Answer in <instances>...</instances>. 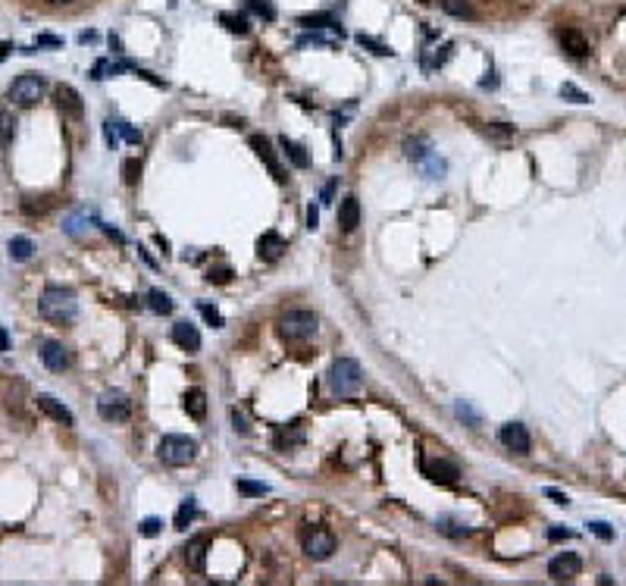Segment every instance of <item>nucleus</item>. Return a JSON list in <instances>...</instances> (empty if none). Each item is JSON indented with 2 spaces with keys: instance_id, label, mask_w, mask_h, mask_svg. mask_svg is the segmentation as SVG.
Masks as SVG:
<instances>
[{
  "instance_id": "32",
  "label": "nucleus",
  "mask_w": 626,
  "mask_h": 586,
  "mask_svg": "<svg viewBox=\"0 0 626 586\" xmlns=\"http://www.w3.org/2000/svg\"><path fill=\"white\" fill-rule=\"evenodd\" d=\"M220 23L229 28L232 35H247V19H244V16H235V13H223Z\"/></svg>"
},
{
  "instance_id": "37",
  "label": "nucleus",
  "mask_w": 626,
  "mask_h": 586,
  "mask_svg": "<svg viewBox=\"0 0 626 586\" xmlns=\"http://www.w3.org/2000/svg\"><path fill=\"white\" fill-rule=\"evenodd\" d=\"M560 98L573 100V104H589V100H592L586 91H579L577 85H570V82H564V85H560Z\"/></svg>"
},
{
  "instance_id": "17",
  "label": "nucleus",
  "mask_w": 626,
  "mask_h": 586,
  "mask_svg": "<svg viewBox=\"0 0 626 586\" xmlns=\"http://www.w3.org/2000/svg\"><path fill=\"white\" fill-rule=\"evenodd\" d=\"M338 226L345 229V233H354V229L360 226V201L354 198V194H348L338 204Z\"/></svg>"
},
{
  "instance_id": "18",
  "label": "nucleus",
  "mask_w": 626,
  "mask_h": 586,
  "mask_svg": "<svg viewBox=\"0 0 626 586\" xmlns=\"http://www.w3.org/2000/svg\"><path fill=\"white\" fill-rule=\"evenodd\" d=\"M35 402H38V408L45 411L47 417H54L57 423H63V426H72V423H76V417H72V411L66 408V404H60V402H57L54 395H38V399H35Z\"/></svg>"
},
{
  "instance_id": "33",
  "label": "nucleus",
  "mask_w": 626,
  "mask_h": 586,
  "mask_svg": "<svg viewBox=\"0 0 626 586\" xmlns=\"http://www.w3.org/2000/svg\"><path fill=\"white\" fill-rule=\"evenodd\" d=\"M138 176H141V160H138V157H129V160L122 163V182L138 185Z\"/></svg>"
},
{
  "instance_id": "35",
  "label": "nucleus",
  "mask_w": 626,
  "mask_h": 586,
  "mask_svg": "<svg viewBox=\"0 0 626 586\" xmlns=\"http://www.w3.org/2000/svg\"><path fill=\"white\" fill-rule=\"evenodd\" d=\"M116 122V132L122 135V139H126L129 144H141L144 141V135H141V129H132L129 126V122H122V119H113Z\"/></svg>"
},
{
  "instance_id": "6",
  "label": "nucleus",
  "mask_w": 626,
  "mask_h": 586,
  "mask_svg": "<svg viewBox=\"0 0 626 586\" xmlns=\"http://www.w3.org/2000/svg\"><path fill=\"white\" fill-rule=\"evenodd\" d=\"M301 546H304V555H307V558L326 561L336 552V537H332V530H326V527H307V530L301 533Z\"/></svg>"
},
{
  "instance_id": "52",
  "label": "nucleus",
  "mask_w": 626,
  "mask_h": 586,
  "mask_svg": "<svg viewBox=\"0 0 626 586\" xmlns=\"http://www.w3.org/2000/svg\"><path fill=\"white\" fill-rule=\"evenodd\" d=\"M47 4H54V6H63V4H76V0H47Z\"/></svg>"
},
{
  "instance_id": "49",
  "label": "nucleus",
  "mask_w": 626,
  "mask_h": 586,
  "mask_svg": "<svg viewBox=\"0 0 626 586\" xmlns=\"http://www.w3.org/2000/svg\"><path fill=\"white\" fill-rule=\"evenodd\" d=\"M548 539H555V542L557 539H570V530H557V527H555V530L548 533Z\"/></svg>"
},
{
  "instance_id": "7",
  "label": "nucleus",
  "mask_w": 626,
  "mask_h": 586,
  "mask_svg": "<svg viewBox=\"0 0 626 586\" xmlns=\"http://www.w3.org/2000/svg\"><path fill=\"white\" fill-rule=\"evenodd\" d=\"M98 414L104 417V421H110V423H126L129 417H132V402H129L126 392L110 389V392H104L98 399Z\"/></svg>"
},
{
  "instance_id": "26",
  "label": "nucleus",
  "mask_w": 626,
  "mask_h": 586,
  "mask_svg": "<svg viewBox=\"0 0 626 586\" xmlns=\"http://www.w3.org/2000/svg\"><path fill=\"white\" fill-rule=\"evenodd\" d=\"M194 517H198V505H194V498H185L176 511V530H188V524Z\"/></svg>"
},
{
  "instance_id": "5",
  "label": "nucleus",
  "mask_w": 626,
  "mask_h": 586,
  "mask_svg": "<svg viewBox=\"0 0 626 586\" xmlns=\"http://www.w3.org/2000/svg\"><path fill=\"white\" fill-rule=\"evenodd\" d=\"M45 91H47V78L41 76V72H23V76L10 85V100L16 107H32L45 98Z\"/></svg>"
},
{
  "instance_id": "51",
  "label": "nucleus",
  "mask_w": 626,
  "mask_h": 586,
  "mask_svg": "<svg viewBox=\"0 0 626 586\" xmlns=\"http://www.w3.org/2000/svg\"><path fill=\"white\" fill-rule=\"evenodd\" d=\"M6 54H10V45L4 41V45H0V60H6Z\"/></svg>"
},
{
  "instance_id": "30",
  "label": "nucleus",
  "mask_w": 626,
  "mask_h": 586,
  "mask_svg": "<svg viewBox=\"0 0 626 586\" xmlns=\"http://www.w3.org/2000/svg\"><path fill=\"white\" fill-rule=\"evenodd\" d=\"M198 310H201V317H203V320H207L213 329H223V327H225L223 314H220V310H216L213 305H207V301H198Z\"/></svg>"
},
{
  "instance_id": "34",
  "label": "nucleus",
  "mask_w": 626,
  "mask_h": 586,
  "mask_svg": "<svg viewBox=\"0 0 626 586\" xmlns=\"http://www.w3.org/2000/svg\"><path fill=\"white\" fill-rule=\"evenodd\" d=\"M485 135H489L492 141H507V139H514V126H507V122H492V126H485Z\"/></svg>"
},
{
  "instance_id": "3",
  "label": "nucleus",
  "mask_w": 626,
  "mask_h": 586,
  "mask_svg": "<svg viewBox=\"0 0 626 586\" xmlns=\"http://www.w3.org/2000/svg\"><path fill=\"white\" fill-rule=\"evenodd\" d=\"M363 386V370L354 358H338L336 364L329 367V389L338 399H348V395H358Z\"/></svg>"
},
{
  "instance_id": "24",
  "label": "nucleus",
  "mask_w": 626,
  "mask_h": 586,
  "mask_svg": "<svg viewBox=\"0 0 626 586\" xmlns=\"http://www.w3.org/2000/svg\"><path fill=\"white\" fill-rule=\"evenodd\" d=\"M442 10L454 19H476V10H473L467 0H442Z\"/></svg>"
},
{
  "instance_id": "46",
  "label": "nucleus",
  "mask_w": 626,
  "mask_h": 586,
  "mask_svg": "<svg viewBox=\"0 0 626 586\" xmlns=\"http://www.w3.org/2000/svg\"><path fill=\"white\" fill-rule=\"evenodd\" d=\"M545 496H548V498H555L557 505H567V502H570V498H567L564 493H557V489H545Z\"/></svg>"
},
{
  "instance_id": "20",
  "label": "nucleus",
  "mask_w": 626,
  "mask_h": 586,
  "mask_svg": "<svg viewBox=\"0 0 626 586\" xmlns=\"http://www.w3.org/2000/svg\"><path fill=\"white\" fill-rule=\"evenodd\" d=\"M279 144H282V154L288 157V163L295 166V170H307V166H310V157H307V151H304V148H301V144H297V141H291L288 135H282V139H279Z\"/></svg>"
},
{
  "instance_id": "16",
  "label": "nucleus",
  "mask_w": 626,
  "mask_h": 586,
  "mask_svg": "<svg viewBox=\"0 0 626 586\" xmlns=\"http://www.w3.org/2000/svg\"><path fill=\"white\" fill-rule=\"evenodd\" d=\"M560 47H564L570 57H577V60L579 57H589V50H592L589 47V38L579 32V28H564V32H560Z\"/></svg>"
},
{
  "instance_id": "28",
  "label": "nucleus",
  "mask_w": 626,
  "mask_h": 586,
  "mask_svg": "<svg viewBox=\"0 0 626 586\" xmlns=\"http://www.w3.org/2000/svg\"><path fill=\"white\" fill-rule=\"evenodd\" d=\"M404 154L411 157V160L423 163L426 157H429V151H426V139H407V141H404Z\"/></svg>"
},
{
  "instance_id": "25",
  "label": "nucleus",
  "mask_w": 626,
  "mask_h": 586,
  "mask_svg": "<svg viewBox=\"0 0 626 586\" xmlns=\"http://www.w3.org/2000/svg\"><path fill=\"white\" fill-rule=\"evenodd\" d=\"M13 139H16V117L10 110H0V148L13 144Z\"/></svg>"
},
{
  "instance_id": "27",
  "label": "nucleus",
  "mask_w": 626,
  "mask_h": 586,
  "mask_svg": "<svg viewBox=\"0 0 626 586\" xmlns=\"http://www.w3.org/2000/svg\"><path fill=\"white\" fill-rule=\"evenodd\" d=\"M235 489L242 496H247V498H257V496H266L269 493V486L266 483H257V480H247V476H238L235 480Z\"/></svg>"
},
{
  "instance_id": "15",
  "label": "nucleus",
  "mask_w": 626,
  "mask_h": 586,
  "mask_svg": "<svg viewBox=\"0 0 626 586\" xmlns=\"http://www.w3.org/2000/svg\"><path fill=\"white\" fill-rule=\"evenodd\" d=\"M172 342H176L182 351L194 354V351H201V332H198V327H191L188 320H182V323L172 327Z\"/></svg>"
},
{
  "instance_id": "45",
  "label": "nucleus",
  "mask_w": 626,
  "mask_h": 586,
  "mask_svg": "<svg viewBox=\"0 0 626 586\" xmlns=\"http://www.w3.org/2000/svg\"><path fill=\"white\" fill-rule=\"evenodd\" d=\"M38 47H60V38H54V35H38Z\"/></svg>"
},
{
  "instance_id": "31",
  "label": "nucleus",
  "mask_w": 626,
  "mask_h": 586,
  "mask_svg": "<svg viewBox=\"0 0 626 586\" xmlns=\"http://www.w3.org/2000/svg\"><path fill=\"white\" fill-rule=\"evenodd\" d=\"M297 23H301V25H310V28H338V23L329 16V13H317V16H301Z\"/></svg>"
},
{
  "instance_id": "1",
  "label": "nucleus",
  "mask_w": 626,
  "mask_h": 586,
  "mask_svg": "<svg viewBox=\"0 0 626 586\" xmlns=\"http://www.w3.org/2000/svg\"><path fill=\"white\" fill-rule=\"evenodd\" d=\"M38 310H41L45 320L57 323V327H66V323H72L78 317V301H76V295H72L69 288L50 286V288H45V295H41Z\"/></svg>"
},
{
  "instance_id": "43",
  "label": "nucleus",
  "mask_w": 626,
  "mask_h": 586,
  "mask_svg": "<svg viewBox=\"0 0 626 586\" xmlns=\"http://www.w3.org/2000/svg\"><path fill=\"white\" fill-rule=\"evenodd\" d=\"M457 417H467V421H470L473 426H479V417L473 414V411L467 408V404H457Z\"/></svg>"
},
{
  "instance_id": "12",
  "label": "nucleus",
  "mask_w": 626,
  "mask_h": 586,
  "mask_svg": "<svg viewBox=\"0 0 626 586\" xmlns=\"http://www.w3.org/2000/svg\"><path fill=\"white\" fill-rule=\"evenodd\" d=\"M41 361H45L47 370L63 373V370H66V367L72 364V354H69V348H66L63 342H57V339H47V342L41 345Z\"/></svg>"
},
{
  "instance_id": "23",
  "label": "nucleus",
  "mask_w": 626,
  "mask_h": 586,
  "mask_svg": "<svg viewBox=\"0 0 626 586\" xmlns=\"http://www.w3.org/2000/svg\"><path fill=\"white\" fill-rule=\"evenodd\" d=\"M148 307L154 310V314H163V317H166V314H172V307H176V305H172V298H170L166 292H160V288H150V292H148Z\"/></svg>"
},
{
  "instance_id": "29",
  "label": "nucleus",
  "mask_w": 626,
  "mask_h": 586,
  "mask_svg": "<svg viewBox=\"0 0 626 586\" xmlns=\"http://www.w3.org/2000/svg\"><path fill=\"white\" fill-rule=\"evenodd\" d=\"M297 443H304V430H301V423H291V433L288 430H282L279 436H276V445L279 448H291V445H297Z\"/></svg>"
},
{
  "instance_id": "48",
  "label": "nucleus",
  "mask_w": 626,
  "mask_h": 586,
  "mask_svg": "<svg viewBox=\"0 0 626 586\" xmlns=\"http://www.w3.org/2000/svg\"><path fill=\"white\" fill-rule=\"evenodd\" d=\"M232 421H235V430H238V433H247V426H244V417L238 414V411H232Z\"/></svg>"
},
{
  "instance_id": "42",
  "label": "nucleus",
  "mask_w": 626,
  "mask_h": 586,
  "mask_svg": "<svg viewBox=\"0 0 626 586\" xmlns=\"http://www.w3.org/2000/svg\"><path fill=\"white\" fill-rule=\"evenodd\" d=\"M63 229H66L69 235H82V216H69L66 226H63Z\"/></svg>"
},
{
  "instance_id": "14",
  "label": "nucleus",
  "mask_w": 626,
  "mask_h": 586,
  "mask_svg": "<svg viewBox=\"0 0 626 586\" xmlns=\"http://www.w3.org/2000/svg\"><path fill=\"white\" fill-rule=\"evenodd\" d=\"M282 251H288V242L282 238L279 233H264L260 235V242H257V257L260 260H266V264H273V260H279L282 257Z\"/></svg>"
},
{
  "instance_id": "21",
  "label": "nucleus",
  "mask_w": 626,
  "mask_h": 586,
  "mask_svg": "<svg viewBox=\"0 0 626 586\" xmlns=\"http://www.w3.org/2000/svg\"><path fill=\"white\" fill-rule=\"evenodd\" d=\"M185 411L191 421H203L207 417V392L203 389H188L185 392Z\"/></svg>"
},
{
  "instance_id": "9",
  "label": "nucleus",
  "mask_w": 626,
  "mask_h": 586,
  "mask_svg": "<svg viewBox=\"0 0 626 586\" xmlns=\"http://www.w3.org/2000/svg\"><path fill=\"white\" fill-rule=\"evenodd\" d=\"M498 439H501V445L511 448L514 455H529V448H533V439H529L526 426L516 423V421L501 426V430H498Z\"/></svg>"
},
{
  "instance_id": "47",
  "label": "nucleus",
  "mask_w": 626,
  "mask_h": 586,
  "mask_svg": "<svg viewBox=\"0 0 626 586\" xmlns=\"http://www.w3.org/2000/svg\"><path fill=\"white\" fill-rule=\"evenodd\" d=\"M6 348H10V332H6L4 327H0V354H4Z\"/></svg>"
},
{
  "instance_id": "11",
  "label": "nucleus",
  "mask_w": 626,
  "mask_h": 586,
  "mask_svg": "<svg viewBox=\"0 0 626 586\" xmlns=\"http://www.w3.org/2000/svg\"><path fill=\"white\" fill-rule=\"evenodd\" d=\"M582 570V558L577 552H560L548 561V577L551 580H573Z\"/></svg>"
},
{
  "instance_id": "2",
  "label": "nucleus",
  "mask_w": 626,
  "mask_h": 586,
  "mask_svg": "<svg viewBox=\"0 0 626 586\" xmlns=\"http://www.w3.org/2000/svg\"><path fill=\"white\" fill-rule=\"evenodd\" d=\"M157 458L166 467H185L198 458V439L182 436V433H170L157 443Z\"/></svg>"
},
{
  "instance_id": "38",
  "label": "nucleus",
  "mask_w": 626,
  "mask_h": 586,
  "mask_svg": "<svg viewBox=\"0 0 626 586\" xmlns=\"http://www.w3.org/2000/svg\"><path fill=\"white\" fill-rule=\"evenodd\" d=\"M160 527H163V520H160V517H144L141 524H138V533H141V537H157Z\"/></svg>"
},
{
  "instance_id": "50",
  "label": "nucleus",
  "mask_w": 626,
  "mask_h": 586,
  "mask_svg": "<svg viewBox=\"0 0 626 586\" xmlns=\"http://www.w3.org/2000/svg\"><path fill=\"white\" fill-rule=\"evenodd\" d=\"M94 38H98L94 32H82V35H78V41H82V45H88V41H94Z\"/></svg>"
},
{
  "instance_id": "39",
  "label": "nucleus",
  "mask_w": 626,
  "mask_h": 586,
  "mask_svg": "<svg viewBox=\"0 0 626 586\" xmlns=\"http://www.w3.org/2000/svg\"><path fill=\"white\" fill-rule=\"evenodd\" d=\"M229 279H232V270H229V266H216V270L207 273V282H216V286H225Z\"/></svg>"
},
{
  "instance_id": "4",
  "label": "nucleus",
  "mask_w": 626,
  "mask_h": 586,
  "mask_svg": "<svg viewBox=\"0 0 626 586\" xmlns=\"http://www.w3.org/2000/svg\"><path fill=\"white\" fill-rule=\"evenodd\" d=\"M319 329V317L313 310H288V314L279 317V336L288 339V342H307V339L317 336Z\"/></svg>"
},
{
  "instance_id": "36",
  "label": "nucleus",
  "mask_w": 626,
  "mask_h": 586,
  "mask_svg": "<svg viewBox=\"0 0 626 586\" xmlns=\"http://www.w3.org/2000/svg\"><path fill=\"white\" fill-rule=\"evenodd\" d=\"M358 45H360V47H370L376 57H389V54H391V47H389V45H382V41L370 38V35H363V32L358 35Z\"/></svg>"
},
{
  "instance_id": "8",
  "label": "nucleus",
  "mask_w": 626,
  "mask_h": 586,
  "mask_svg": "<svg viewBox=\"0 0 626 586\" xmlns=\"http://www.w3.org/2000/svg\"><path fill=\"white\" fill-rule=\"evenodd\" d=\"M247 144H251V148H254V154H257L260 160H264V166L269 170V176H273L279 185L285 182V179H288V172H285V166L279 163V157H276V151H273V144H269L266 135H251V139H247Z\"/></svg>"
},
{
  "instance_id": "13",
  "label": "nucleus",
  "mask_w": 626,
  "mask_h": 586,
  "mask_svg": "<svg viewBox=\"0 0 626 586\" xmlns=\"http://www.w3.org/2000/svg\"><path fill=\"white\" fill-rule=\"evenodd\" d=\"M423 470H426V476H429L432 483H445V486L457 483V476H461V470H457L454 461H445V458H439V461H423Z\"/></svg>"
},
{
  "instance_id": "40",
  "label": "nucleus",
  "mask_w": 626,
  "mask_h": 586,
  "mask_svg": "<svg viewBox=\"0 0 626 586\" xmlns=\"http://www.w3.org/2000/svg\"><path fill=\"white\" fill-rule=\"evenodd\" d=\"M589 530H592L595 537H601V539H614V530H610L604 520H592V524H589Z\"/></svg>"
},
{
  "instance_id": "22",
  "label": "nucleus",
  "mask_w": 626,
  "mask_h": 586,
  "mask_svg": "<svg viewBox=\"0 0 626 586\" xmlns=\"http://www.w3.org/2000/svg\"><path fill=\"white\" fill-rule=\"evenodd\" d=\"M32 254H35V245H32V238H25V235H16L10 242V257L13 260H19V264H25V260H32Z\"/></svg>"
},
{
  "instance_id": "41",
  "label": "nucleus",
  "mask_w": 626,
  "mask_h": 586,
  "mask_svg": "<svg viewBox=\"0 0 626 586\" xmlns=\"http://www.w3.org/2000/svg\"><path fill=\"white\" fill-rule=\"evenodd\" d=\"M104 135H107V144H110V148H116V144H119V132H116V122H113V119L104 122Z\"/></svg>"
},
{
  "instance_id": "44",
  "label": "nucleus",
  "mask_w": 626,
  "mask_h": 586,
  "mask_svg": "<svg viewBox=\"0 0 626 586\" xmlns=\"http://www.w3.org/2000/svg\"><path fill=\"white\" fill-rule=\"evenodd\" d=\"M317 226H319V211L310 204V207H307V229L313 233V229H317Z\"/></svg>"
},
{
  "instance_id": "19",
  "label": "nucleus",
  "mask_w": 626,
  "mask_h": 586,
  "mask_svg": "<svg viewBox=\"0 0 626 586\" xmlns=\"http://www.w3.org/2000/svg\"><path fill=\"white\" fill-rule=\"evenodd\" d=\"M203 561H207V539L198 537V539H191V542L185 546V564H188V570L201 574V570H203Z\"/></svg>"
},
{
  "instance_id": "10",
  "label": "nucleus",
  "mask_w": 626,
  "mask_h": 586,
  "mask_svg": "<svg viewBox=\"0 0 626 586\" xmlns=\"http://www.w3.org/2000/svg\"><path fill=\"white\" fill-rule=\"evenodd\" d=\"M54 98H57V110H60L66 119H82V117H85L82 94L72 88V85H57V88H54Z\"/></svg>"
}]
</instances>
